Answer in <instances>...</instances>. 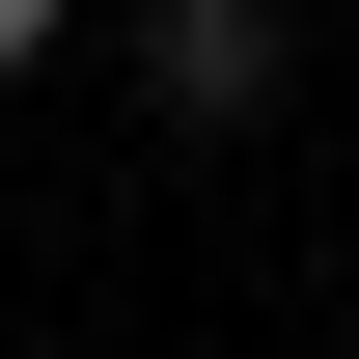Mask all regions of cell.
I'll use <instances>...</instances> for the list:
<instances>
[{"instance_id":"6da1fadb","label":"cell","mask_w":359,"mask_h":359,"mask_svg":"<svg viewBox=\"0 0 359 359\" xmlns=\"http://www.w3.org/2000/svg\"><path fill=\"white\" fill-rule=\"evenodd\" d=\"M138 83H166L194 138H249L276 83H304V0H138Z\"/></svg>"},{"instance_id":"7a4b0ae2","label":"cell","mask_w":359,"mask_h":359,"mask_svg":"<svg viewBox=\"0 0 359 359\" xmlns=\"http://www.w3.org/2000/svg\"><path fill=\"white\" fill-rule=\"evenodd\" d=\"M28 55H55V0H0V83H28Z\"/></svg>"}]
</instances>
